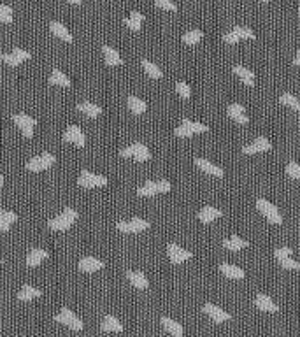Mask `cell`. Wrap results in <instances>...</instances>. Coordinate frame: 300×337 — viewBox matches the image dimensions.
Segmentation results:
<instances>
[{
    "mask_svg": "<svg viewBox=\"0 0 300 337\" xmlns=\"http://www.w3.org/2000/svg\"><path fill=\"white\" fill-rule=\"evenodd\" d=\"M77 211L72 209V207H67V209L62 211L60 214H58L57 218H53V220H49V228L51 230H57V232H64V230H69L70 227H72L74 223H76L77 220Z\"/></svg>",
    "mask_w": 300,
    "mask_h": 337,
    "instance_id": "cell-1",
    "label": "cell"
},
{
    "mask_svg": "<svg viewBox=\"0 0 300 337\" xmlns=\"http://www.w3.org/2000/svg\"><path fill=\"white\" fill-rule=\"evenodd\" d=\"M120 155L123 158H133L135 162H147L151 158L149 150H147V146L142 142H133L132 146L123 148V150L120 151Z\"/></svg>",
    "mask_w": 300,
    "mask_h": 337,
    "instance_id": "cell-2",
    "label": "cell"
},
{
    "mask_svg": "<svg viewBox=\"0 0 300 337\" xmlns=\"http://www.w3.org/2000/svg\"><path fill=\"white\" fill-rule=\"evenodd\" d=\"M167 191H170V183L167 179L147 181L144 186H140L139 190H137V195H139V197H153V195L157 194H167Z\"/></svg>",
    "mask_w": 300,
    "mask_h": 337,
    "instance_id": "cell-3",
    "label": "cell"
},
{
    "mask_svg": "<svg viewBox=\"0 0 300 337\" xmlns=\"http://www.w3.org/2000/svg\"><path fill=\"white\" fill-rule=\"evenodd\" d=\"M55 162H57V158H55V155H51V153L37 155V157H33L27 162V170H30V172H40V170L49 169Z\"/></svg>",
    "mask_w": 300,
    "mask_h": 337,
    "instance_id": "cell-4",
    "label": "cell"
},
{
    "mask_svg": "<svg viewBox=\"0 0 300 337\" xmlns=\"http://www.w3.org/2000/svg\"><path fill=\"white\" fill-rule=\"evenodd\" d=\"M257 209L260 211L262 214H264V216L270 221V223H274V225H281V223H283V216L279 214L277 207L274 206V204H270L269 201H265V199H258V201H257Z\"/></svg>",
    "mask_w": 300,
    "mask_h": 337,
    "instance_id": "cell-5",
    "label": "cell"
},
{
    "mask_svg": "<svg viewBox=\"0 0 300 337\" xmlns=\"http://www.w3.org/2000/svg\"><path fill=\"white\" fill-rule=\"evenodd\" d=\"M55 321H57V323H64L70 328V330H76V332L83 330V327H84L83 321H81L79 318H77L76 314L69 309V307H64V309H62L60 313L55 316Z\"/></svg>",
    "mask_w": 300,
    "mask_h": 337,
    "instance_id": "cell-6",
    "label": "cell"
},
{
    "mask_svg": "<svg viewBox=\"0 0 300 337\" xmlns=\"http://www.w3.org/2000/svg\"><path fill=\"white\" fill-rule=\"evenodd\" d=\"M109 183L106 176H100V174H93L90 170H83L77 179V184L83 188H98V186H106Z\"/></svg>",
    "mask_w": 300,
    "mask_h": 337,
    "instance_id": "cell-7",
    "label": "cell"
},
{
    "mask_svg": "<svg viewBox=\"0 0 300 337\" xmlns=\"http://www.w3.org/2000/svg\"><path fill=\"white\" fill-rule=\"evenodd\" d=\"M116 228L125 234H137V232H142L149 228V221L140 220V218H132L130 221H120L116 225Z\"/></svg>",
    "mask_w": 300,
    "mask_h": 337,
    "instance_id": "cell-8",
    "label": "cell"
},
{
    "mask_svg": "<svg viewBox=\"0 0 300 337\" xmlns=\"http://www.w3.org/2000/svg\"><path fill=\"white\" fill-rule=\"evenodd\" d=\"M167 253H169V260L172 262L174 265L183 264V262L190 260V258L193 257V253H190V251L183 250V248L177 246L176 243H170L169 246H167Z\"/></svg>",
    "mask_w": 300,
    "mask_h": 337,
    "instance_id": "cell-9",
    "label": "cell"
},
{
    "mask_svg": "<svg viewBox=\"0 0 300 337\" xmlns=\"http://www.w3.org/2000/svg\"><path fill=\"white\" fill-rule=\"evenodd\" d=\"M64 140H65V142L76 144L77 148H84V144H86V137H84V132L81 130L79 127H76V125H70V127H67V130L64 134Z\"/></svg>",
    "mask_w": 300,
    "mask_h": 337,
    "instance_id": "cell-10",
    "label": "cell"
},
{
    "mask_svg": "<svg viewBox=\"0 0 300 337\" xmlns=\"http://www.w3.org/2000/svg\"><path fill=\"white\" fill-rule=\"evenodd\" d=\"M204 313L207 314V316L211 318L213 321H216V323H223V321H228L230 320V314L227 313V311H223V309H220L218 306H214V304H204Z\"/></svg>",
    "mask_w": 300,
    "mask_h": 337,
    "instance_id": "cell-11",
    "label": "cell"
},
{
    "mask_svg": "<svg viewBox=\"0 0 300 337\" xmlns=\"http://www.w3.org/2000/svg\"><path fill=\"white\" fill-rule=\"evenodd\" d=\"M227 114L239 125L249 123V118H247V114H246V109H244V106H240V104H230V106L227 107Z\"/></svg>",
    "mask_w": 300,
    "mask_h": 337,
    "instance_id": "cell-12",
    "label": "cell"
},
{
    "mask_svg": "<svg viewBox=\"0 0 300 337\" xmlns=\"http://www.w3.org/2000/svg\"><path fill=\"white\" fill-rule=\"evenodd\" d=\"M272 148L270 140L267 137H258L255 139V142H251L249 146H244L242 148V153L244 155H255V153H262V151H269Z\"/></svg>",
    "mask_w": 300,
    "mask_h": 337,
    "instance_id": "cell-13",
    "label": "cell"
},
{
    "mask_svg": "<svg viewBox=\"0 0 300 337\" xmlns=\"http://www.w3.org/2000/svg\"><path fill=\"white\" fill-rule=\"evenodd\" d=\"M102 267H104V262L95 257H84L83 260L79 262L81 272H97V270H100Z\"/></svg>",
    "mask_w": 300,
    "mask_h": 337,
    "instance_id": "cell-14",
    "label": "cell"
},
{
    "mask_svg": "<svg viewBox=\"0 0 300 337\" xmlns=\"http://www.w3.org/2000/svg\"><path fill=\"white\" fill-rule=\"evenodd\" d=\"M255 304H257V307L260 311H265V313H276V311H279V307L274 304L272 299L269 297V295H264V294H258L257 299H255Z\"/></svg>",
    "mask_w": 300,
    "mask_h": 337,
    "instance_id": "cell-15",
    "label": "cell"
},
{
    "mask_svg": "<svg viewBox=\"0 0 300 337\" xmlns=\"http://www.w3.org/2000/svg\"><path fill=\"white\" fill-rule=\"evenodd\" d=\"M232 70H233V74H235L237 77H240V81H242L246 86H255V79H257V77H255L253 70L242 67V65H235V67H233Z\"/></svg>",
    "mask_w": 300,
    "mask_h": 337,
    "instance_id": "cell-16",
    "label": "cell"
},
{
    "mask_svg": "<svg viewBox=\"0 0 300 337\" xmlns=\"http://www.w3.org/2000/svg\"><path fill=\"white\" fill-rule=\"evenodd\" d=\"M127 279L130 281L135 288H139V290H146L147 284H149L147 277L144 276L142 272H139V270H127Z\"/></svg>",
    "mask_w": 300,
    "mask_h": 337,
    "instance_id": "cell-17",
    "label": "cell"
},
{
    "mask_svg": "<svg viewBox=\"0 0 300 337\" xmlns=\"http://www.w3.org/2000/svg\"><path fill=\"white\" fill-rule=\"evenodd\" d=\"M220 216H223V213L213 206H206L198 211V220L202 221V223H211V221H214Z\"/></svg>",
    "mask_w": 300,
    "mask_h": 337,
    "instance_id": "cell-18",
    "label": "cell"
},
{
    "mask_svg": "<svg viewBox=\"0 0 300 337\" xmlns=\"http://www.w3.org/2000/svg\"><path fill=\"white\" fill-rule=\"evenodd\" d=\"M100 328H102L104 332H123V325L120 323V320L118 318H114L113 314H107V316H104L102 320V325H100Z\"/></svg>",
    "mask_w": 300,
    "mask_h": 337,
    "instance_id": "cell-19",
    "label": "cell"
},
{
    "mask_svg": "<svg viewBox=\"0 0 300 337\" xmlns=\"http://www.w3.org/2000/svg\"><path fill=\"white\" fill-rule=\"evenodd\" d=\"M195 165L200 169V170H204L206 174H211V176H218V177H221L223 176V169H220L218 165H214V164H211L209 160H206V158H197L195 160Z\"/></svg>",
    "mask_w": 300,
    "mask_h": 337,
    "instance_id": "cell-20",
    "label": "cell"
},
{
    "mask_svg": "<svg viewBox=\"0 0 300 337\" xmlns=\"http://www.w3.org/2000/svg\"><path fill=\"white\" fill-rule=\"evenodd\" d=\"M49 30L51 34H53L55 37H58V39H62L64 42H72V35H70V32L65 28V25H62L60 21H51L49 25Z\"/></svg>",
    "mask_w": 300,
    "mask_h": 337,
    "instance_id": "cell-21",
    "label": "cell"
},
{
    "mask_svg": "<svg viewBox=\"0 0 300 337\" xmlns=\"http://www.w3.org/2000/svg\"><path fill=\"white\" fill-rule=\"evenodd\" d=\"M102 53H104V58H106V64L109 65V67H116V65L123 64V58L120 57V53H118L114 47L104 46L102 47Z\"/></svg>",
    "mask_w": 300,
    "mask_h": 337,
    "instance_id": "cell-22",
    "label": "cell"
},
{
    "mask_svg": "<svg viewBox=\"0 0 300 337\" xmlns=\"http://www.w3.org/2000/svg\"><path fill=\"white\" fill-rule=\"evenodd\" d=\"M47 257H49V253H47L46 250L33 248L30 253H28V257H27V267H37V265H39L42 260H46Z\"/></svg>",
    "mask_w": 300,
    "mask_h": 337,
    "instance_id": "cell-23",
    "label": "cell"
},
{
    "mask_svg": "<svg viewBox=\"0 0 300 337\" xmlns=\"http://www.w3.org/2000/svg\"><path fill=\"white\" fill-rule=\"evenodd\" d=\"M220 270L221 274H225V276L230 277V279H244V277H246V272H244L242 269L235 267V265H230V264H221Z\"/></svg>",
    "mask_w": 300,
    "mask_h": 337,
    "instance_id": "cell-24",
    "label": "cell"
},
{
    "mask_svg": "<svg viewBox=\"0 0 300 337\" xmlns=\"http://www.w3.org/2000/svg\"><path fill=\"white\" fill-rule=\"evenodd\" d=\"M77 111H81L83 114H86L88 118H98L100 113H102V107L97 106L93 102H81L77 106Z\"/></svg>",
    "mask_w": 300,
    "mask_h": 337,
    "instance_id": "cell-25",
    "label": "cell"
},
{
    "mask_svg": "<svg viewBox=\"0 0 300 337\" xmlns=\"http://www.w3.org/2000/svg\"><path fill=\"white\" fill-rule=\"evenodd\" d=\"M127 106L133 114H137V116L146 113V109H147V104L144 101H140L139 97H135V95H130V97L127 99Z\"/></svg>",
    "mask_w": 300,
    "mask_h": 337,
    "instance_id": "cell-26",
    "label": "cell"
},
{
    "mask_svg": "<svg viewBox=\"0 0 300 337\" xmlns=\"http://www.w3.org/2000/svg\"><path fill=\"white\" fill-rule=\"evenodd\" d=\"M144 21V14L139 13V11H133L130 16L125 20V25H127V28H130L133 32H139L140 30V25H142Z\"/></svg>",
    "mask_w": 300,
    "mask_h": 337,
    "instance_id": "cell-27",
    "label": "cell"
},
{
    "mask_svg": "<svg viewBox=\"0 0 300 337\" xmlns=\"http://www.w3.org/2000/svg\"><path fill=\"white\" fill-rule=\"evenodd\" d=\"M162 325H164V328L169 334H172V335H176V337H181L183 335V327H181V323H177V321H174V320H170V318H167V316H164L162 318Z\"/></svg>",
    "mask_w": 300,
    "mask_h": 337,
    "instance_id": "cell-28",
    "label": "cell"
},
{
    "mask_svg": "<svg viewBox=\"0 0 300 337\" xmlns=\"http://www.w3.org/2000/svg\"><path fill=\"white\" fill-rule=\"evenodd\" d=\"M223 246L227 248V250L239 251V250H244V248L247 246V240L240 239L239 235H232V237H228V239L223 240Z\"/></svg>",
    "mask_w": 300,
    "mask_h": 337,
    "instance_id": "cell-29",
    "label": "cell"
},
{
    "mask_svg": "<svg viewBox=\"0 0 300 337\" xmlns=\"http://www.w3.org/2000/svg\"><path fill=\"white\" fill-rule=\"evenodd\" d=\"M49 84H57V86H64V88H69L70 86V79L65 76L62 70L55 69L53 72H51L49 76Z\"/></svg>",
    "mask_w": 300,
    "mask_h": 337,
    "instance_id": "cell-30",
    "label": "cell"
},
{
    "mask_svg": "<svg viewBox=\"0 0 300 337\" xmlns=\"http://www.w3.org/2000/svg\"><path fill=\"white\" fill-rule=\"evenodd\" d=\"M39 295H42V292L30 286V284H25V286L20 290V294H18V299L23 301V302H27V301H32V299H37Z\"/></svg>",
    "mask_w": 300,
    "mask_h": 337,
    "instance_id": "cell-31",
    "label": "cell"
},
{
    "mask_svg": "<svg viewBox=\"0 0 300 337\" xmlns=\"http://www.w3.org/2000/svg\"><path fill=\"white\" fill-rule=\"evenodd\" d=\"M16 214L13 211H0V230L7 232L11 228V225L16 221Z\"/></svg>",
    "mask_w": 300,
    "mask_h": 337,
    "instance_id": "cell-32",
    "label": "cell"
},
{
    "mask_svg": "<svg viewBox=\"0 0 300 337\" xmlns=\"http://www.w3.org/2000/svg\"><path fill=\"white\" fill-rule=\"evenodd\" d=\"M140 65H142V69L146 70L147 76L153 77V79H160V77L164 76V72H162V70L158 69L157 65L153 64V62L146 60V58H142V60H140Z\"/></svg>",
    "mask_w": 300,
    "mask_h": 337,
    "instance_id": "cell-33",
    "label": "cell"
},
{
    "mask_svg": "<svg viewBox=\"0 0 300 337\" xmlns=\"http://www.w3.org/2000/svg\"><path fill=\"white\" fill-rule=\"evenodd\" d=\"M13 121L18 125L20 128H25V127H35L37 125V120L32 116H28V114H14L13 116Z\"/></svg>",
    "mask_w": 300,
    "mask_h": 337,
    "instance_id": "cell-34",
    "label": "cell"
},
{
    "mask_svg": "<svg viewBox=\"0 0 300 337\" xmlns=\"http://www.w3.org/2000/svg\"><path fill=\"white\" fill-rule=\"evenodd\" d=\"M279 101H281L283 106H288L290 109H293V111H297V113H300V101L297 97H293L291 93H283L279 97Z\"/></svg>",
    "mask_w": 300,
    "mask_h": 337,
    "instance_id": "cell-35",
    "label": "cell"
},
{
    "mask_svg": "<svg viewBox=\"0 0 300 337\" xmlns=\"http://www.w3.org/2000/svg\"><path fill=\"white\" fill-rule=\"evenodd\" d=\"M202 37H204L202 30H190L183 35V42L188 44V46H193V44H197L202 40Z\"/></svg>",
    "mask_w": 300,
    "mask_h": 337,
    "instance_id": "cell-36",
    "label": "cell"
},
{
    "mask_svg": "<svg viewBox=\"0 0 300 337\" xmlns=\"http://www.w3.org/2000/svg\"><path fill=\"white\" fill-rule=\"evenodd\" d=\"M183 125H186L188 128H191V132L193 134H204V132H209V127L204 123H195V121L188 120V118H183V121H181Z\"/></svg>",
    "mask_w": 300,
    "mask_h": 337,
    "instance_id": "cell-37",
    "label": "cell"
},
{
    "mask_svg": "<svg viewBox=\"0 0 300 337\" xmlns=\"http://www.w3.org/2000/svg\"><path fill=\"white\" fill-rule=\"evenodd\" d=\"M0 23H13V9L7 4H0Z\"/></svg>",
    "mask_w": 300,
    "mask_h": 337,
    "instance_id": "cell-38",
    "label": "cell"
},
{
    "mask_svg": "<svg viewBox=\"0 0 300 337\" xmlns=\"http://www.w3.org/2000/svg\"><path fill=\"white\" fill-rule=\"evenodd\" d=\"M176 91H177V95H179L181 99H190V95H191V90H190V84H186L184 81H179V83H176Z\"/></svg>",
    "mask_w": 300,
    "mask_h": 337,
    "instance_id": "cell-39",
    "label": "cell"
},
{
    "mask_svg": "<svg viewBox=\"0 0 300 337\" xmlns=\"http://www.w3.org/2000/svg\"><path fill=\"white\" fill-rule=\"evenodd\" d=\"M286 174L291 177V179H300V165L297 164V162H288Z\"/></svg>",
    "mask_w": 300,
    "mask_h": 337,
    "instance_id": "cell-40",
    "label": "cell"
},
{
    "mask_svg": "<svg viewBox=\"0 0 300 337\" xmlns=\"http://www.w3.org/2000/svg\"><path fill=\"white\" fill-rule=\"evenodd\" d=\"M233 32L239 35V39H255V37H257L255 35V32L247 27H235L233 28Z\"/></svg>",
    "mask_w": 300,
    "mask_h": 337,
    "instance_id": "cell-41",
    "label": "cell"
},
{
    "mask_svg": "<svg viewBox=\"0 0 300 337\" xmlns=\"http://www.w3.org/2000/svg\"><path fill=\"white\" fill-rule=\"evenodd\" d=\"M0 60H2L4 64L9 65V67H18V65L21 64V62L18 60V58L14 57L13 53H4V55H0Z\"/></svg>",
    "mask_w": 300,
    "mask_h": 337,
    "instance_id": "cell-42",
    "label": "cell"
},
{
    "mask_svg": "<svg viewBox=\"0 0 300 337\" xmlns=\"http://www.w3.org/2000/svg\"><path fill=\"white\" fill-rule=\"evenodd\" d=\"M279 264H281V267H283V269H290V270H298V269H300V264H298V262L291 260L290 257L281 258Z\"/></svg>",
    "mask_w": 300,
    "mask_h": 337,
    "instance_id": "cell-43",
    "label": "cell"
},
{
    "mask_svg": "<svg viewBox=\"0 0 300 337\" xmlns=\"http://www.w3.org/2000/svg\"><path fill=\"white\" fill-rule=\"evenodd\" d=\"M155 6L160 7L164 11H177V6L172 0H155Z\"/></svg>",
    "mask_w": 300,
    "mask_h": 337,
    "instance_id": "cell-44",
    "label": "cell"
},
{
    "mask_svg": "<svg viewBox=\"0 0 300 337\" xmlns=\"http://www.w3.org/2000/svg\"><path fill=\"white\" fill-rule=\"evenodd\" d=\"M13 55L18 58V60L21 62V64H23V62H27V60H30V58H32V55L28 53V51L21 50V47H14V50H13Z\"/></svg>",
    "mask_w": 300,
    "mask_h": 337,
    "instance_id": "cell-45",
    "label": "cell"
},
{
    "mask_svg": "<svg viewBox=\"0 0 300 337\" xmlns=\"http://www.w3.org/2000/svg\"><path fill=\"white\" fill-rule=\"evenodd\" d=\"M291 253H293V251H291V248H288V246H284V248H277V250H274V257H276L277 260H281V258L290 257Z\"/></svg>",
    "mask_w": 300,
    "mask_h": 337,
    "instance_id": "cell-46",
    "label": "cell"
},
{
    "mask_svg": "<svg viewBox=\"0 0 300 337\" xmlns=\"http://www.w3.org/2000/svg\"><path fill=\"white\" fill-rule=\"evenodd\" d=\"M174 134H176L177 137H191L193 135V132H191V128H188L186 125L181 123V127H177Z\"/></svg>",
    "mask_w": 300,
    "mask_h": 337,
    "instance_id": "cell-47",
    "label": "cell"
},
{
    "mask_svg": "<svg viewBox=\"0 0 300 337\" xmlns=\"http://www.w3.org/2000/svg\"><path fill=\"white\" fill-rule=\"evenodd\" d=\"M223 40L227 44H235V42H239L240 39H239V35H237L235 32H233V28H232L230 32H227V34L223 35Z\"/></svg>",
    "mask_w": 300,
    "mask_h": 337,
    "instance_id": "cell-48",
    "label": "cell"
},
{
    "mask_svg": "<svg viewBox=\"0 0 300 337\" xmlns=\"http://www.w3.org/2000/svg\"><path fill=\"white\" fill-rule=\"evenodd\" d=\"M21 132H23V135L27 137V139H32L33 137V127H25L21 128Z\"/></svg>",
    "mask_w": 300,
    "mask_h": 337,
    "instance_id": "cell-49",
    "label": "cell"
},
{
    "mask_svg": "<svg viewBox=\"0 0 300 337\" xmlns=\"http://www.w3.org/2000/svg\"><path fill=\"white\" fill-rule=\"evenodd\" d=\"M293 64H295V65H298V67H300V50L297 51V55H295V60H293Z\"/></svg>",
    "mask_w": 300,
    "mask_h": 337,
    "instance_id": "cell-50",
    "label": "cell"
},
{
    "mask_svg": "<svg viewBox=\"0 0 300 337\" xmlns=\"http://www.w3.org/2000/svg\"><path fill=\"white\" fill-rule=\"evenodd\" d=\"M70 4H74V6H81L83 4V0H69Z\"/></svg>",
    "mask_w": 300,
    "mask_h": 337,
    "instance_id": "cell-51",
    "label": "cell"
},
{
    "mask_svg": "<svg viewBox=\"0 0 300 337\" xmlns=\"http://www.w3.org/2000/svg\"><path fill=\"white\" fill-rule=\"evenodd\" d=\"M2 186H4V176L0 174V188H2Z\"/></svg>",
    "mask_w": 300,
    "mask_h": 337,
    "instance_id": "cell-52",
    "label": "cell"
},
{
    "mask_svg": "<svg viewBox=\"0 0 300 337\" xmlns=\"http://www.w3.org/2000/svg\"><path fill=\"white\" fill-rule=\"evenodd\" d=\"M260 2H269V0H260Z\"/></svg>",
    "mask_w": 300,
    "mask_h": 337,
    "instance_id": "cell-53",
    "label": "cell"
},
{
    "mask_svg": "<svg viewBox=\"0 0 300 337\" xmlns=\"http://www.w3.org/2000/svg\"><path fill=\"white\" fill-rule=\"evenodd\" d=\"M0 264H2V258H0Z\"/></svg>",
    "mask_w": 300,
    "mask_h": 337,
    "instance_id": "cell-54",
    "label": "cell"
},
{
    "mask_svg": "<svg viewBox=\"0 0 300 337\" xmlns=\"http://www.w3.org/2000/svg\"><path fill=\"white\" fill-rule=\"evenodd\" d=\"M298 14H300V7H298Z\"/></svg>",
    "mask_w": 300,
    "mask_h": 337,
    "instance_id": "cell-55",
    "label": "cell"
}]
</instances>
